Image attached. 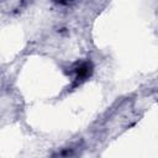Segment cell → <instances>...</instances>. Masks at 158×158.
Returning a JSON list of instances; mask_svg holds the SVG:
<instances>
[{
	"label": "cell",
	"mask_w": 158,
	"mask_h": 158,
	"mask_svg": "<svg viewBox=\"0 0 158 158\" xmlns=\"http://www.w3.org/2000/svg\"><path fill=\"white\" fill-rule=\"evenodd\" d=\"M93 67L90 64V62H81L79 63L75 68H74V73H75V79L79 80H84L86 79L90 74H91Z\"/></svg>",
	"instance_id": "cell-1"
}]
</instances>
